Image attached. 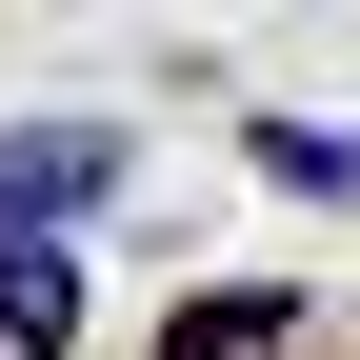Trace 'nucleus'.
<instances>
[{
  "mask_svg": "<svg viewBox=\"0 0 360 360\" xmlns=\"http://www.w3.org/2000/svg\"><path fill=\"white\" fill-rule=\"evenodd\" d=\"M101 180H120V120H20L0 141V240H60Z\"/></svg>",
  "mask_w": 360,
  "mask_h": 360,
  "instance_id": "1",
  "label": "nucleus"
},
{
  "mask_svg": "<svg viewBox=\"0 0 360 360\" xmlns=\"http://www.w3.org/2000/svg\"><path fill=\"white\" fill-rule=\"evenodd\" d=\"M160 360H300V300H281V281H220V300L160 321Z\"/></svg>",
  "mask_w": 360,
  "mask_h": 360,
  "instance_id": "2",
  "label": "nucleus"
},
{
  "mask_svg": "<svg viewBox=\"0 0 360 360\" xmlns=\"http://www.w3.org/2000/svg\"><path fill=\"white\" fill-rule=\"evenodd\" d=\"M0 340H20V360L80 340V260H60V240H0Z\"/></svg>",
  "mask_w": 360,
  "mask_h": 360,
  "instance_id": "3",
  "label": "nucleus"
},
{
  "mask_svg": "<svg viewBox=\"0 0 360 360\" xmlns=\"http://www.w3.org/2000/svg\"><path fill=\"white\" fill-rule=\"evenodd\" d=\"M260 180H281V200H360V120L321 141V120H260Z\"/></svg>",
  "mask_w": 360,
  "mask_h": 360,
  "instance_id": "4",
  "label": "nucleus"
}]
</instances>
